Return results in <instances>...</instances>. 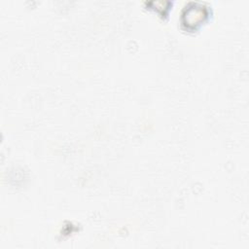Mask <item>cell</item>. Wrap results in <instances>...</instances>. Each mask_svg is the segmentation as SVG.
I'll return each instance as SVG.
<instances>
[{
	"label": "cell",
	"mask_w": 249,
	"mask_h": 249,
	"mask_svg": "<svg viewBox=\"0 0 249 249\" xmlns=\"http://www.w3.org/2000/svg\"><path fill=\"white\" fill-rule=\"evenodd\" d=\"M206 16L204 13V9L201 7H191L186 10V14L184 15V18H186L185 23L188 25H196L197 24L202 18Z\"/></svg>",
	"instance_id": "1"
}]
</instances>
